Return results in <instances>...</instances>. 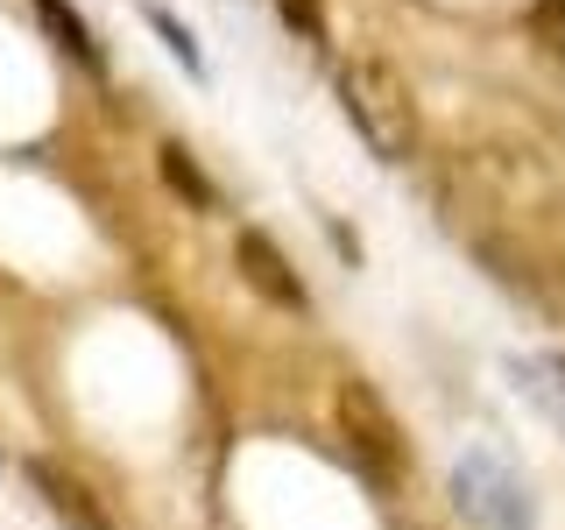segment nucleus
<instances>
[{
  "label": "nucleus",
  "instance_id": "39448f33",
  "mask_svg": "<svg viewBox=\"0 0 565 530\" xmlns=\"http://www.w3.org/2000/svg\"><path fill=\"white\" fill-rule=\"evenodd\" d=\"M29 481H35V495H43V509L57 517L64 530H114V517L93 502V488L78 481V474H64L57 459H29Z\"/></svg>",
  "mask_w": 565,
  "mask_h": 530
},
{
  "label": "nucleus",
  "instance_id": "9d476101",
  "mask_svg": "<svg viewBox=\"0 0 565 530\" xmlns=\"http://www.w3.org/2000/svg\"><path fill=\"white\" fill-rule=\"evenodd\" d=\"M530 35L565 64V0H537V8H530Z\"/></svg>",
  "mask_w": 565,
  "mask_h": 530
},
{
  "label": "nucleus",
  "instance_id": "9b49d317",
  "mask_svg": "<svg viewBox=\"0 0 565 530\" xmlns=\"http://www.w3.org/2000/svg\"><path fill=\"white\" fill-rule=\"evenodd\" d=\"M276 14L305 35V43H326V8H318V0H276Z\"/></svg>",
  "mask_w": 565,
  "mask_h": 530
},
{
  "label": "nucleus",
  "instance_id": "1a4fd4ad",
  "mask_svg": "<svg viewBox=\"0 0 565 530\" xmlns=\"http://www.w3.org/2000/svg\"><path fill=\"white\" fill-rule=\"evenodd\" d=\"M141 14H149V29H156V35H163V43H170V57H177V64H184V71H205L199 43H191V29L177 22V14L163 8V0H141Z\"/></svg>",
  "mask_w": 565,
  "mask_h": 530
},
{
  "label": "nucleus",
  "instance_id": "6e6552de",
  "mask_svg": "<svg viewBox=\"0 0 565 530\" xmlns=\"http://www.w3.org/2000/svg\"><path fill=\"white\" fill-rule=\"evenodd\" d=\"M156 170H163V184L177 191V199H191L199 212H220V191H212V177L191 163L184 141H163V149H156Z\"/></svg>",
  "mask_w": 565,
  "mask_h": 530
},
{
  "label": "nucleus",
  "instance_id": "f257e3e1",
  "mask_svg": "<svg viewBox=\"0 0 565 530\" xmlns=\"http://www.w3.org/2000/svg\"><path fill=\"white\" fill-rule=\"evenodd\" d=\"M340 114L353 120V135L382 156V163H411L417 156V99L388 57H353L340 64Z\"/></svg>",
  "mask_w": 565,
  "mask_h": 530
},
{
  "label": "nucleus",
  "instance_id": "7ed1b4c3",
  "mask_svg": "<svg viewBox=\"0 0 565 530\" xmlns=\"http://www.w3.org/2000/svg\"><path fill=\"white\" fill-rule=\"evenodd\" d=\"M452 509L467 523H481V530H537V509H530L523 474L509 467L502 453H488V446L452 459Z\"/></svg>",
  "mask_w": 565,
  "mask_h": 530
},
{
  "label": "nucleus",
  "instance_id": "423d86ee",
  "mask_svg": "<svg viewBox=\"0 0 565 530\" xmlns=\"http://www.w3.org/2000/svg\"><path fill=\"white\" fill-rule=\"evenodd\" d=\"M509 375H516V389L530 403H537L544 417L565 432V353H537V361H509Z\"/></svg>",
  "mask_w": 565,
  "mask_h": 530
},
{
  "label": "nucleus",
  "instance_id": "0eeeda50",
  "mask_svg": "<svg viewBox=\"0 0 565 530\" xmlns=\"http://www.w3.org/2000/svg\"><path fill=\"white\" fill-rule=\"evenodd\" d=\"M35 14H43L50 43H57L64 57H78L85 71H106V57H99V43H93V29H85V14L71 8V0H35Z\"/></svg>",
  "mask_w": 565,
  "mask_h": 530
},
{
  "label": "nucleus",
  "instance_id": "f03ea898",
  "mask_svg": "<svg viewBox=\"0 0 565 530\" xmlns=\"http://www.w3.org/2000/svg\"><path fill=\"white\" fill-rule=\"evenodd\" d=\"M332 411H340V432H347L353 467H361L382 495H388V488H403V467H411V438H403L396 411H388V403L375 396V382L347 375L340 389H332Z\"/></svg>",
  "mask_w": 565,
  "mask_h": 530
},
{
  "label": "nucleus",
  "instance_id": "20e7f679",
  "mask_svg": "<svg viewBox=\"0 0 565 530\" xmlns=\"http://www.w3.org/2000/svg\"><path fill=\"white\" fill-rule=\"evenodd\" d=\"M234 269L241 283L262 297V305H276V311H311V290H305V276L290 269V255L262 234V226H241L234 234Z\"/></svg>",
  "mask_w": 565,
  "mask_h": 530
}]
</instances>
